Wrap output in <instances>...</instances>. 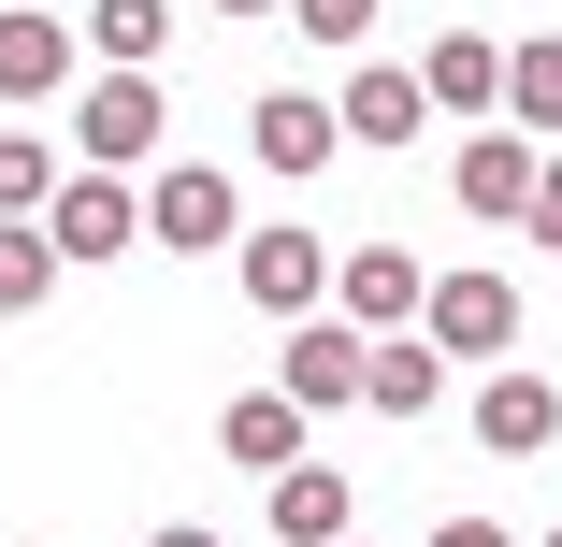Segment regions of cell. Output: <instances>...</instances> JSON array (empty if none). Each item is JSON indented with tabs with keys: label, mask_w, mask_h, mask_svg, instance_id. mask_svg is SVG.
I'll list each match as a JSON object with an SVG mask.
<instances>
[{
	"label": "cell",
	"mask_w": 562,
	"mask_h": 547,
	"mask_svg": "<svg viewBox=\"0 0 562 547\" xmlns=\"http://www.w3.org/2000/svg\"><path fill=\"white\" fill-rule=\"evenodd\" d=\"M58 288V260H44V231H30V216H0V317H30Z\"/></svg>",
	"instance_id": "obj_20"
},
{
	"label": "cell",
	"mask_w": 562,
	"mask_h": 547,
	"mask_svg": "<svg viewBox=\"0 0 562 547\" xmlns=\"http://www.w3.org/2000/svg\"><path fill=\"white\" fill-rule=\"evenodd\" d=\"M159 30H173V0H101L72 44H101V72H145V58H159Z\"/></svg>",
	"instance_id": "obj_18"
},
{
	"label": "cell",
	"mask_w": 562,
	"mask_h": 547,
	"mask_svg": "<svg viewBox=\"0 0 562 547\" xmlns=\"http://www.w3.org/2000/svg\"><path fill=\"white\" fill-rule=\"evenodd\" d=\"M274 389H289L303 418L361 403V332H347V317H289V361H274Z\"/></svg>",
	"instance_id": "obj_10"
},
{
	"label": "cell",
	"mask_w": 562,
	"mask_h": 547,
	"mask_svg": "<svg viewBox=\"0 0 562 547\" xmlns=\"http://www.w3.org/2000/svg\"><path fill=\"white\" fill-rule=\"evenodd\" d=\"M432 547H519L505 518H432Z\"/></svg>",
	"instance_id": "obj_23"
},
{
	"label": "cell",
	"mask_w": 562,
	"mask_h": 547,
	"mask_svg": "<svg viewBox=\"0 0 562 547\" xmlns=\"http://www.w3.org/2000/svg\"><path fill=\"white\" fill-rule=\"evenodd\" d=\"M44 87H72V30L15 0V15H0V101H44Z\"/></svg>",
	"instance_id": "obj_16"
},
{
	"label": "cell",
	"mask_w": 562,
	"mask_h": 547,
	"mask_svg": "<svg viewBox=\"0 0 562 547\" xmlns=\"http://www.w3.org/2000/svg\"><path fill=\"white\" fill-rule=\"evenodd\" d=\"M505 130L562 145V44H505Z\"/></svg>",
	"instance_id": "obj_17"
},
{
	"label": "cell",
	"mask_w": 562,
	"mask_h": 547,
	"mask_svg": "<svg viewBox=\"0 0 562 547\" xmlns=\"http://www.w3.org/2000/svg\"><path fill=\"white\" fill-rule=\"evenodd\" d=\"M274 15H289V30H303V44H331V58H347V44H361V30H375V0H274Z\"/></svg>",
	"instance_id": "obj_21"
},
{
	"label": "cell",
	"mask_w": 562,
	"mask_h": 547,
	"mask_svg": "<svg viewBox=\"0 0 562 547\" xmlns=\"http://www.w3.org/2000/svg\"><path fill=\"white\" fill-rule=\"evenodd\" d=\"M418 288H432V274H418L404 246H361V260H331V317H347L361 346H375V332H418Z\"/></svg>",
	"instance_id": "obj_9"
},
{
	"label": "cell",
	"mask_w": 562,
	"mask_h": 547,
	"mask_svg": "<svg viewBox=\"0 0 562 547\" xmlns=\"http://www.w3.org/2000/svg\"><path fill=\"white\" fill-rule=\"evenodd\" d=\"M159 130H173L159 72H87V87H72V159H87V173H131V159H159Z\"/></svg>",
	"instance_id": "obj_2"
},
{
	"label": "cell",
	"mask_w": 562,
	"mask_h": 547,
	"mask_svg": "<svg viewBox=\"0 0 562 547\" xmlns=\"http://www.w3.org/2000/svg\"><path fill=\"white\" fill-rule=\"evenodd\" d=\"M331 547H361V533H331Z\"/></svg>",
	"instance_id": "obj_26"
},
{
	"label": "cell",
	"mask_w": 562,
	"mask_h": 547,
	"mask_svg": "<svg viewBox=\"0 0 562 547\" xmlns=\"http://www.w3.org/2000/svg\"><path fill=\"white\" fill-rule=\"evenodd\" d=\"M519 231H533V246H548V260H562V145H548V159H533V202H519Z\"/></svg>",
	"instance_id": "obj_22"
},
{
	"label": "cell",
	"mask_w": 562,
	"mask_h": 547,
	"mask_svg": "<svg viewBox=\"0 0 562 547\" xmlns=\"http://www.w3.org/2000/svg\"><path fill=\"white\" fill-rule=\"evenodd\" d=\"M216 15H274V0H216Z\"/></svg>",
	"instance_id": "obj_25"
},
{
	"label": "cell",
	"mask_w": 562,
	"mask_h": 547,
	"mask_svg": "<svg viewBox=\"0 0 562 547\" xmlns=\"http://www.w3.org/2000/svg\"><path fill=\"white\" fill-rule=\"evenodd\" d=\"M232 231H246L232 173H216V159H159V187H145V246H173V260H216Z\"/></svg>",
	"instance_id": "obj_4"
},
{
	"label": "cell",
	"mask_w": 562,
	"mask_h": 547,
	"mask_svg": "<svg viewBox=\"0 0 562 547\" xmlns=\"http://www.w3.org/2000/svg\"><path fill=\"white\" fill-rule=\"evenodd\" d=\"M145 547H216V533H202V518H173V533H145Z\"/></svg>",
	"instance_id": "obj_24"
},
{
	"label": "cell",
	"mask_w": 562,
	"mask_h": 547,
	"mask_svg": "<svg viewBox=\"0 0 562 547\" xmlns=\"http://www.w3.org/2000/svg\"><path fill=\"white\" fill-rule=\"evenodd\" d=\"M246 159H260V173H331V159H347V145H331V101H317V87H260Z\"/></svg>",
	"instance_id": "obj_11"
},
{
	"label": "cell",
	"mask_w": 562,
	"mask_h": 547,
	"mask_svg": "<svg viewBox=\"0 0 562 547\" xmlns=\"http://www.w3.org/2000/svg\"><path fill=\"white\" fill-rule=\"evenodd\" d=\"M418 346L491 375V361L519 346V288H505V274H432V288H418Z\"/></svg>",
	"instance_id": "obj_3"
},
{
	"label": "cell",
	"mask_w": 562,
	"mask_h": 547,
	"mask_svg": "<svg viewBox=\"0 0 562 547\" xmlns=\"http://www.w3.org/2000/svg\"><path fill=\"white\" fill-rule=\"evenodd\" d=\"M418 101L462 116V130L505 116V44H491V30H432V44H418Z\"/></svg>",
	"instance_id": "obj_8"
},
{
	"label": "cell",
	"mask_w": 562,
	"mask_h": 547,
	"mask_svg": "<svg viewBox=\"0 0 562 547\" xmlns=\"http://www.w3.org/2000/svg\"><path fill=\"white\" fill-rule=\"evenodd\" d=\"M548 547H562V533H548Z\"/></svg>",
	"instance_id": "obj_27"
},
{
	"label": "cell",
	"mask_w": 562,
	"mask_h": 547,
	"mask_svg": "<svg viewBox=\"0 0 562 547\" xmlns=\"http://www.w3.org/2000/svg\"><path fill=\"white\" fill-rule=\"evenodd\" d=\"M548 432H562V389L519 375V361H491V375H476V447H491V461H533Z\"/></svg>",
	"instance_id": "obj_12"
},
{
	"label": "cell",
	"mask_w": 562,
	"mask_h": 547,
	"mask_svg": "<svg viewBox=\"0 0 562 547\" xmlns=\"http://www.w3.org/2000/svg\"><path fill=\"white\" fill-rule=\"evenodd\" d=\"M418 130H432V101H418L404 58H361L347 87H331V145H375V159H390V145H418Z\"/></svg>",
	"instance_id": "obj_6"
},
{
	"label": "cell",
	"mask_w": 562,
	"mask_h": 547,
	"mask_svg": "<svg viewBox=\"0 0 562 547\" xmlns=\"http://www.w3.org/2000/svg\"><path fill=\"white\" fill-rule=\"evenodd\" d=\"M274 533H289V547H331V533H361V490L331 476V461H289V476H274Z\"/></svg>",
	"instance_id": "obj_15"
},
{
	"label": "cell",
	"mask_w": 562,
	"mask_h": 547,
	"mask_svg": "<svg viewBox=\"0 0 562 547\" xmlns=\"http://www.w3.org/2000/svg\"><path fill=\"white\" fill-rule=\"evenodd\" d=\"M232 288H246L260 317H317V303H331V246H317V231H232Z\"/></svg>",
	"instance_id": "obj_5"
},
{
	"label": "cell",
	"mask_w": 562,
	"mask_h": 547,
	"mask_svg": "<svg viewBox=\"0 0 562 547\" xmlns=\"http://www.w3.org/2000/svg\"><path fill=\"white\" fill-rule=\"evenodd\" d=\"M216 461H246V476H289V461H303V403H289V389H246L232 418H216Z\"/></svg>",
	"instance_id": "obj_14"
},
{
	"label": "cell",
	"mask_w": 562,
	"mask_h": 547,
	"mask_svg": "<svg viewBox=\"0 0 562 547\" xmlns=\"http://www.w3.org/2000/svg\"><path fill=\"white\" fill-rule=\"evenodd\" d=\"M72 159L44 145V130H0V216H44V187H58Z\"/></svg>",
	"instance_id": "obj_19"
},
{
	"label": "cell",
	"mask_w": 562,
	"mask_h": 547,
	"mask_svg": "<svg viewBox=\"0 0 562 547\" xmlns=\"http://www.w3.org/2000/svg\"><path fill=\"white\" fill-rule=\"evenodd\" d=\"M361 403H375V418H432V403H447V361H432L418 332H375V346H361Z\"/></svg>",
	"instance_id": "obj_13"
},
{
	"label": "cell",
	"mask_w": 562,
	"mask_h": 547,
	"mask_svg": "<svg viewBox=\"0 0 562 547\" xmlns=\"http://www.w3.org/2000/svg\"><path fill=\"white\" fill-rule=\"evenodd\" d=\"M30 231H44V260H58V274H101V260H131V246H145V187L72 159V173L44 187V216H30Z\"/></svg>",
	"instance_id": "obj_1"
},
{
	"label": "cell",
	"mask_w": 562,
	"mask_h": 547,
	"mask_svg": "<svg viewBox=\"0 0 562 547\" xmlns=\"http://www.w3.org/2000/svg\"><path fill=\"white\" fill-rule=\"evenodd\" d=\"M533 159H548V145H519L505 116H476V130H462V159H447V187H462V216H491V231H519V202H533Z\"/></svg>",
	"instance_id": "obj_7"
}]
</instances>
